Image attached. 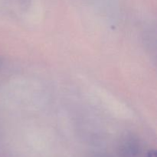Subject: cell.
I'll return each mask as SVG.
<instances>
[{
	"label": "cell",
	"instance_id": "6da1fadb",
	"mask_svg": "<svg viewBox=\"0 0 157 157\" xmlns=\"http://www.w3.org/2000/svg\"><path fill=\"white\" fill-rule=\"evenodd\" d=\"M147 157H157V154H156V151L154 150H150L147 154Z\"/></svg>",
	"mask_w": 157,
	"mask_h": 157
},
{
	"label": "cell",
	"instance_id": "7a4b0ae2",
	"mask_svg": "<svg viewBox=\"0 0 157 157\" xmlns=\"http://www.w3.org/2000/svg\"><path fill=\"white\" fill-rule=\"evenodd\" d=\"M2 63V58H0V66H1Z\"/></svg>",
	"mask_w": 157,
	"mask_h": 157
}]
</instances>
